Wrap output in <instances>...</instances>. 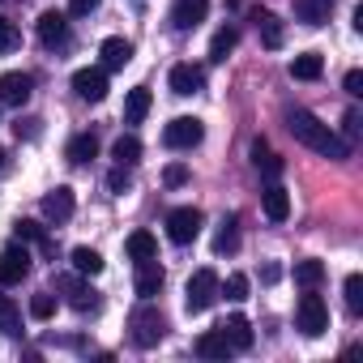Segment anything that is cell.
I'll list each match as a JSON object with an SVG mask.
<instances>
[{
	"label": "cell",
	"mask_w": 363,
	"mask_h": 363,
	"mask_svg": "<svg viewBox=\"0 0 363 363\" xmlns=\"http://www.w3.org/2000/svg\"><path fill=\"white\" fill-rule=\"evenodd\" d=\"M235 43H240V30H235V26H223V30L210 39V60H214V65H223V60L235 52Z\"/></svg>",
	"instance_id": "4316f807"
},
{
	"label": "cell",
	"mask_w": 363,
	"mask_h": 363,
	"mask_svg": "<svg viewBox=\"0 0 363 363\" xmlns=\"http://www.w3.org/2000/svg\"><path fill=\"white\" fill-rule=\"evenodd\" d=\"M252 167H257L265 179H278V175H282V158L269 150V141H265V137H257V141H252Z\"/></svg>",
	"instance_id": "d6986e66"
},
{
	"label": "cell",
	"mask_w": 363,
	"mask_h": 363,
	"mask_svg": "<svg viewBox=\"0 0 363 363\" xmlns=\"http://www.w3.org/2000/svg\"><path fill=\"white\" fill-rule=\"evenodd\" d=\"M128 337H133V346H141V350L158 346V342L167 337V316L145 299V303L133 308V316H128Z\"/></svg>",
	"instance_id": "7a4b0ae2"
},
{
	"label": "cell",
	"mask_w": 363,
	"mask_h": 363,
	"mask_svg": "<svg viewBox=\"0 0 363 363\" xmlns=\"http://www.w3.org/2000/svg\"><path fill=\"white\" fill-rule=\"evenodd\" d=\"M261 206H265V218H269V223H286V218H291V197H286L282 184H269V189L261 193Z\"/></svg>",
	"instance_id": "e0dca14e"
},
{
	"label": "cell",
	"mask_w": 363,
	"mask_h": 363,
	"mask_svg": "<svg viewBox=\"0 0 363 363\" xmlns=\"http://www.w3.org/2000/svg\"><path fill=\"white\" fill-rule=\"evenodd\" d=\"M107 189H111V193H124V189H128V167H116V171L107 175Z\"/></svg>",
	"instance_id": "60d3db41"
},
{
	"label": "cell",
	"mask_w": 363,
	"mask_h": 363,
	"mask_svg": "<svg viewBox=\"0 0 363 363\" xmlns=\"http://www.w3.org/2000/svg\"><path fill=\"white\" fill-rule=\"evenodd\" d=\"M201 137H206V124L197 116H175L162 128V145L167 150H193V145H201Z\"/></svg>",
	"instance_id": "5b68a950"
},
{
	"label": "cell",
	"mask_w": 363,
	"mask_h": 363,
	"mask_svg": "<svg viewBox=\"0 0 363 363\" xmlns=\"http://www.w3.org/2000/svg\"><path fill=\"white\" fill-rule=\"evenodd\" d=\"M73 210H77V201H73V189H69V184H60V189H52V193L43 197V218H48V223H56V227H60V223H69V218H73Z\"/></svg>",
	"instance_id": "7c38bea8"
},
{
	"label": "cell",
	"mask_w": 363,
	"mask_h": 363,
	"mask_svg": "<svg viewBox=\"0 0 363 363\" xmlns=\"http://www.w3.org/2000/svg\"><path fill=\"white\" fill-rule=\"evenodd\" d=\"M342 86H346V94H350V99H359V94H363V73H359V69H350Z\"/></svg>",
	"instance_id": "b9f144b4"
},
{
	"label": "cell",
	"mask_w": 363,
	"mask_h": 363,
	"mask_svg": "<svg viewBox=\"0 0 363 363\" xmlns=\"http://www.w3.org/2000/svg\"><path fill=\"white\" fill-rule=\"evenodd\" d=\"M342 133H346V141H354V137H359V111H346V120H342Z\"/></svg>",
	"instance_id": "7bdbcfd3"
},
{
	"label": "cell",
	"mask_w": 363,
	"mask_h": 363,
	"mask_svg": "<svg viewBox=\"0 0 363 363\" xmlns=\"http://www.w3.org/2000/svg\"><path fill=\"white\" fill-rule=\"evenodd\" d=\"M94 154H99V137H94V133H77V137L69 141V150H65V158H69V162H77V167H82V162H90Z\"/></svg>",
	"instance_id": "cb8c5ba5"
},
{
	"label": "cell",
	"mask_w": 363,
	"mask_h": 363,
	"mask_svg": "<svg viewBox=\"0 0 363 363\" xmlns=\"http://www.w3.org/2000/svg\"><path fill=\"white\" fill-rule=\"evenodd\" d=\"M162 179H167L171 189H179V184H189V167H184V162H171V167L162 171Z\"/></svg>",
	"instance_id": "74e56055"
},
{
	"label": "cell",
	"mask_w": 363,
	"mask_h": 363,
	"mask_svg": "<svg viewBox=\"0 0 363 363\" xmlns=\"http://www.w3.org/2000/svg\"><path fill=\"white\" fill-rule=\"evenodd\" d=\"M22 43V30L9 22V18H0V56H5V52H13Z\"/></svg>",
	"instance_id": "8d00e7d4"
},
{
	"label": "cell",
	"mask_w": 363,
	"mask_h": 363,
	"mask_svg": "<svg viewBox=\"0 0 363 363\" xmlns=\"http://www.w3.org/2000/svg\"><path fill=\"white\" fill-rule=\"evenodd\" d=\"M73 90L86 103H103L107 99V69H77L73 73Z\"/></svg>",
	"instance_id": "9c48e42d"
},
{
	"label": "cell",
	"mask_w": 363,
	"mask_h": 363,
	"mask_svg": "<svg viewBox=\"0 0 363 363\" xmlns=\"http://www.w3.org/2000/svg\"><path fill=\"white\" fill-rule=\"evenodd\" d=\"M333 13V0H295V18L303 26H325Z\"/></svg>",
	"instance_id": "ffe728a7"
},
{
	"label": "cell",
	"mask_w": 363,
	"mask_h": 363,
	"mask_svg": "<svg viewBox=\"0 0 363 363\" xmlns=\"http://www.w3.org/2000/svg\"><path fill=\"white\" fill-rule=\"evenodd\" d=\"M325 282V265L320 261H295V286H303V291H316Z\"/></svg>",
	"instance_id": "f1b7e54d"
},
{
	"label": "cell",
	"mask_w": 363,
	"mask_h": 363,
	"mask_svg": "<svg viewBox=\"0 0 363 363\" xmlns=\"http://www.w3.org/2000/svg\"><path fill=\"white\" fill-rule=\"evenodd\" d=\"M26 274H30V252L18 240V244H9L5 252H0V286H18Z\"/></svg>",
	"instance_id": "52a82bcc"
},
{
	"label": "cell",
	"mask_w": 363,
	"mask_h": 363,
	"mask_svg": "<svg viewBox=\"0 0 363 363\" xmlns=\"http://www.w3.org/2000/svg\"><path fill=\"white\" fill-rule=\"evenodd\" d=\"M52 312H56V295H52V291H39V295L30 299V316H35V320H52Z\"/></svg>",
	"instance_id": "d590c367"
},
{
	"label": "cell",
	"mask_w": 363,
	"mask_h": 363,
	"mask_svg": "<svg viewBox=\"0 0 363 363\" xmlns=\"http://www.w3.org/2000/svg\"><path fill=\"white\" fill-rule=\"evenodd\" d=\"M167 82H171V94H184L189 99V94H201L206 90V69L201 65H175Z\"/></svg>",
	"instance_id": "30bf717a"
},
{
	"label": "cell",
	"mask_w": 363,
	"mask_h": 363,
	"mask_svg": "<svg viewBox=\"0 0 363 363\" xmlns=\"http://www.w3.org/2000/svg\"><path fill=\"white\" fill-rule=\"evenodd\" d=\"M124 248H128V257H133V261H150V257H158V244H154V235H150V231H133Z\"/></svg>",
	"instance_id": "f546056e"
},
{
	"label": "cell",
	"mask_w": 363,
	"mask_h": 363,
	"mask_svg": "<svg viewBox=\"0 0 363 363\" xmlns=\"http://www.w3.org/2000/svg\"><path fill=\"white\" fill-rule=\"evenodd\" d=\"M162 282H167V274H162L158 257L137 261V278H133V286H137V295H141V299H154V295L162 291Z\"/></svg>",
	"instance_id": "4fadbf2b"
},
{
	"label": "cell",
	"mask_w": 363,
	"mask_h": 363,
	"mask_svg": "<svg viewBox=\"0 0 363 363\" xmlns=\"http://www.w3.org/2000/svg\"><path fill=\"white\" fill-rule=\"evenodd\" d=\"M111 158H116V167H133V162H141V141H137L133 133L116 137V145H111Z\"/></svg>",
	"instance_id": "83f0119b"
},
{
	"label": "cell",
	"mask_w": 363,
	"mask_h": 363,
	"mask_svg": "<svg viewBox=\"0 0 363 363\" xmlns=\"http://www.w3.org/2000/svg\"><path fill=\"white\" fill-rule=\"evenodd\" d=\"M13 231H18V240H22V244H39L43 252H52V240H48V231H43V227H39L35 218H22V223H18Z\"/></svg>",
	"instance_id": "1f68e13d"
},
{
	"label": "cell",
	"mask_w": 363,
	"mask_h": 363,
	"mask_svg": "<svg viewBox=\"0 0 363 363\" xmlns=\"http://www.w3.org/2000/svg\"><path fill=\"white\" fill-rule=\"evenodd\" d=\"M0 333H22V308L9 299V295H0Z\"/></svg>",
	"instance_id": "4dcf8cb0"
},
{
	"label": "cell",
	"mask_w": 363,
	"mask_h": 363,
	"mask_svg": "<svg viewBox=\"0 0 363 363\" xmlns=\"http://www.w3.org/2000/svg\"><path fill=\"white\" fill-rule=\"evenodd\" d=\"M30 90H35L30 73H5V77H0V103H5V107H22L30 99Z\"/></svg>",
	"instance_id": "5bb4252c"
},
{
	"label": "cell",
	"mask_w": 363,
	"mask_h": 363,
	"mask_svg": "<svg viewBox=\"0 0 363 363\" xmlns=\"http://www.w3.org/2000/svg\"><path fill=\"white\" fill-rule=\"evenodd\" d=\"M39 43L43 48H69V18L65 13H56V9H48L43 18H39Z\"/></svg>",
	"instance_id": "8fae6325"
},
{
	"label": "cell",
	"mask_w": 363,
	"mask_h": 363,
	"mask_svg": "<svg viewBox=\"0 0 363 363\" xmlns=\"http://www.w3.org/2000/svg\"><path fill=\"white\" fill-rule=\"evenodd\" d=\"M218 295H227L231 303H244L248 299V274H231L227 286H218Z\"/></svg>",
	"instance_id": "836d02e7"
},
{
	"label": "cell",
	"mask_w": 363,
	"mask_h": 363,
	"mask_svg": "<svg viewBox=\"0 0 363 363\" xmlns=\"http://www.w3.org/2000/svg\"><path fill=\"white\" fill-rule=\"evenodd\" d=\"M240 248V218L235 214H227L223 218V227H218V235H214V252L218 257H227V252H235Z\"/></svg>",
	"instance_id": "d4e9b609"
},
{
	"label": "cell",
	"mask_w": 363,
	"mask_h": 363,
	"mask_svg": "<svg viewBox=\"0 0 363 363\" xmlns=\"http://www.w3.org/2000/svg\"><path fill=\"white\" fill-rule=\"evenodd\" d=\"M286 128H291V137H295L299 145H308V150H316V154H325V158H333V162H346V158H350V141L337 137L320 116H312V111H303V107L286 111Z\"/></svg>",
	"instance_id": "6da1fadb"
},
{
	"label": "cell",
	"mask_w": 363,
	"mask_h": 363,
	"mask_svg": "<svg viewBox=\"0 0 363 363\" xmlns=\"http://www.w3.org/2000/svg\"><path fill=\"white\" fill-rule=\"evenodd\" d=\"M295 325H299V333L303 337H320L325 329H329V308H325V299L320 295H299V308H295Z\"/></svg>",
	"instance_id": "277c9868"
},
{
	"label": "cell",
	"mask_w": 363,
	"mask_h": 363,
	"mask_svg": "<svg viewBox=\"0 0 363 363\" xmlns=\"http://www.w3.org/2000/svg\"><path fill=\"white\" fill-rule=\"evenodd\" d=\"M145 116H150V90L137 86V90H128V99H124V124H141Z\"/></svg>",
	"instance_id": "603a6c76"
},
{
	"label": "cell",
	"mask_w": 363,
	"mask_h": 363,
	"mask_svg": "<svg viewBox=\"0 0 363 363\" xmlns=\"http://www.w3.org/2000/svg\"><path fill=\"white\" fill-rule=\"evenodd\" d=\"M218 329H223V337L231 342V350H252V325H248V316L235 312V316H227Z\"/></svg>",
	"instance_id": "ac0fdd59"
},
{
	"label": "cell",
	"mask_w": 363,
	"mask_h": 363,
	"mask_svg": "<svg viewBox=\"0 0 363 363\" xmlns=\"http://www.w3.org/2000/svg\"><path fill=\"white\" fill-rule=\"evenodd\" d=\"M5 5H9V0H5Z\"/></svg>",
	"instance_id": "f6af8a7d"
},
{
	"label": "cell",
	"mask_w": 363,
	"mask_h": 363,
	"mask_svg": "<svg viewBox=\"0 0 363 363\" xmlns=\"http://www.w3.org/2000/svg\"><path fill=\"white\" fill-rule=\"evenodd\" d=\"M5 158H9V154H5V145H0V171H5Z\"/></svg>",
	"instance_id": "ee69618b"
},
{
	"label": "cell",
	"mask_w": 363,
	"mask_h": 363,
	"mask_svg": "<svg viewBox=\"0 0 363 363\" xmlns=\"http://www.w3.org/2000/svg\"><path fill=\"white\" fill-rule=\"evenodd\" d=\"M201 210L197 206H179V210H171L167 214V235H171V244H193L197 235H201Z\"/></svg>",
	"instance_id": "8992f818"
},
{
	"label": "cell",
	"mask_w": 363,
	"mask_h": 363,
	"mask_svg": "<svg viewBox=\"0 0 363 363\" xmlns=\"http://www.w3.org/2000/svg\"><path fill=\"white\" fill-rule=\"evenodd\" d=\"M39 124H43V120H35V116H26V120H18V124H13V133H18V137H26V141H35V137L43 133Z\"/></svg>",
	"instance_id": "f35d334b"
},
{
	"label": "cell",
	"mask_w": 363,
	"mask_h": 363,
	"mask_svg": "<svg viewBox=\"0 0 363 363\" xmlns=\"http://www.w3.org/2000/svg\"><path fill=\"white\" fill-rule=\"evenodd\" d=\"M99 56H103V69H124L133 60V43L128 39H103Z\"/></svg>",
	"instance_id": "44dd1931"
},
{
	"label": "cell",
	"mask_w": 363,
	"mask_h": 363,
	"mask_svg": "<svg viewBox=\"0 0 363 363\" xmlns=\"http://www.w3.org/2000/svg\"><path fill=\"white\" fill-rule=\"evenodd\" d=\"M56 286L65 291L69 308H77V312H99V295L82 282V274H77V269H73V274H60V278H56Z\"/></svg>",
	"instance_id": "ba28073f"
},
{
	"label": "cell",
	"mask_w": 363,
	"mask_h": 363,
	"mask_svg": "<svg viewBox=\"0 0 363 363\" xmlns=\"http://www.w3.org/2000/svg\"><path fill=\"white\" fill-rule=\"evenodd\" d=\"M342 291H346V308H350V312L359 316V312H363V278H359V274H350Z\"/></svg>",
	"instance_id": "e575fe53"
},
{
	"label": "cell",
	"mask_w": 363,
	"mask_h": 363,
	"mask_svg": "<svg viewBox=\"0 0 363 363\" xmlns=\"http://www.w3.org/2000/svg\"><path fill=\"white\" fill-rule=\"evenodd\" d=\"M210 13V0H175V9H171V22L175 30H197Z\"/></svg>",
	"instance_id": "9a60e30c"
},
{
	"label": "cell",
	"mask_w": 363,
	"mask_h": 363,
	"mask_svg": "<svg viewBox=\"0 0 363 363\" xmlns=\"http://www.w3.org/2000/svg\"><path fill=\"white\" fill-rule=\"evenodd\" d=\"M197 354L201 359H227L231 354V342L223 337V329H210V333L197 337Z\"/></svg>",
	"instance_id": "484cf974"
},
{
	"label": "cell",
	"mask_w": 363,
	"mask_h": 363,
	"mask_svg": "<svg viewBox=\"0 0 363 363\" xmlns=\"http://www.w3.org/2000/svg\"><path fill=\"white\" fill-rule=\"evenodd\" d=\"M320 73H325L320 52H303V56H295V60H291V77H295V82H316Z\"/></svg>",
	"instance_id": "7402d4cb"
},
{
	"label": "cell",
	"mask_w": 363,
	"mask_h": 363,
	"mask_svg": "<svg viewBox=\"0 0 363 363\" xmlns=\"http://www.w3.org/2000/svg\"><path fill=\"white\" fill-rule=\"evenodd\" d=\"M248 18H252V26H257V35H261L265 48H282V22H278V13H269V9H252Z\"/></svg>",
	"instance_id": "2e32d148"
},
{
	"label": "cell",
	"mask_w": 363,
	"mask_h": 363,
	"mask_svg": "<svg viewBox=\"0 0 363 363\" xmlns=\"http://www.w3.org/2000/svg\"><path fill=\"white\" fill-rule=\"evenodd\" d=\"M99 5H103V0H69V13H73V18H90Z\"/></svg>",
	"instance_id": "ab89813d"
},
{
	"label": "cell",
	"mask_w": 363,
	"mask_h": 363,
	"mask_svg": "<svg viewBox=\"0 0 363 363\" xmlns=\"http://www.w3.org/2000/svg\"><path fill=\"white\" fill-rule=\"evenodd\" d=\"M218 274L214 269H197L193 278H189V295H184V308L193 312V316H201V312H210L214 308V299H218Z\"/></svg>",
	"instance_id": "3957f363"
},
{
	"label": "cell",
	"mask_w": 363,
	"mask_h": 363,
	"mask_svg": "<svg viewBox=\"0 0 363 363\" xmlns=\"http://www.w3.org/2000/svg\"><path fill=\"white\" fill-rule=\"evenodd\" d=\"M73 269L82 278H94V274H103V257L94 248H73Z\"/></svg>",
	"instance_id": "d6a6232c"
}]
</instances>
